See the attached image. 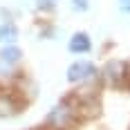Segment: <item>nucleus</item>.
Wrapping results in <instances>:
<instances>
[{"label":"nucleus","instance_id":"1","mask_svg":"<svg viewBox=\"0 0 130 130\" xmlns=\"http://www.w3.org/2000/svg\"><path fill=\"white\" fill-rule=\"evenodd\" d=\"M74 117H76V112H74V108L70 105V101H61V103L50 112L47 123H50L54 130H65L67 126H72Z\"/></svg>","mask_w":130,"mask_h":130},{"label":"nucleus","instance_id":"2","mask_svg":"<svg viewBox=\"0 0 130 130\" xmlns=\"http://www.w3.org/2000/svg\"><path fill=\"white\" fill-rule=\"evenodd\" d=\"M96 72V67L88 61H78V63H72L70 70H67V78L72 83H78V81H85V78H92Z\"/></svg>","mask_w":130,"mask_h":130},{"label":"nucleus","instance_id":"3","mask_svg":"<svg viewBox=\"0 0 130 130\" xmlns=\"http://www.w3.org/2000/svg\"><path fill=\"white\" fill-rule=\"evenodd\" d=\"M90 47H92L90 36L83 34V31L74 34L72 40H70V52H74V54H85V52H90Z\"/></svg>","mask_w":130,"mask_h":130},{"label":"nucleus","instance_id":"4","mask_svg":"<svg viewBox=\"0 0 130 130\" xmlns=\"http://www.w3.org/2000/svg\"><path fill=\"white\" fill-rule=\"evenodd\" d=\"M16 38H18V27L13 25V23L0 25V40L2 43H13Z\"/></svg>","mask_w":130,"mask_h":130},{"label":"nucleus","instance_id":"5","mask_svg":"<svg viewBox=\"0 0 130 130\" xmlns=\"http://www.w3.org/2000/svg\"><path fill=\"white\" fill-rule=\"evenodd\" d=\"M13 112H16V103L11 101V96L0 94V115L7 117V115H13Z\"/></svg>","mask_w":130,"mask_h":130},{"label":"nucleus","instance_id":"6","mask_svg":"<svg viewBox=\"0 0 130 130\" xmlns=\"http://www.w3.org/2000/svg\"><path fill=\"white\" fill-rule=\"evenodd\" d=\"M0 58H2L5 63H16V61L20 58V50H18V47H5V50L0 52Z\"/></svg>","mask_w":130,"mask_h":130},{"label":"nucleus","instance_id":"7","mask_svg":"<svg viewBox=\"0 0 130 130\" xmlns=\"http://www.w3.org/2000/svg\"><path fill=\"white\" fill-rule=\"evenodd\" d=\"M119 7L121 11H130V0H119Z\"/></svg>","mask_w":130,"mask_h":130},{"label":"nucleus","instance_id":"8","mask_svg":"<svg viewBox=\"0 0 130 130\" xmlns=\"http://www.w3.org/2000/svg\"><path fill=\"white\" fill-rule=\"evenodd\" d=\"M76 2V9H88V2L85 0H74Z\"/></svg>","mask_w":130,"mask_h":130}]
</instances>
